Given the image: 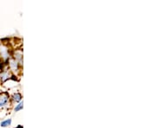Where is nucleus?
Segmentation results:
<instances>
[{
	"label": "nucleus",
	"instance_id": "obj_1",
	"mask_svg": "<svg viewBox=\"0 0 156 128\" xmlns=\"http://www.w3.org/2000/svg\"><path fill=\"white\" fill-rule=\"evenodd\" d=\"M8 100H9V96L7 94H3L0 95V107L5 106L7 103Z\"/></svg>",
	"mask_w": 156,
	"mask_h": 128
},
{
	"label": "nucleus",
	"instance_id": "obj_2",
	"mask_svg": "<svg viewBox=\"0 0 156 128\" xmlns=\"http://www.w3.org/2000/svg\"><path fill=\"white\" fill-rule=\"evenodd\" d=\"M0 54H1V57H3L4 59L8 58V50L6 49L5 46L0 47Z\"/></svg>",
	"mask_w": 156,
	"mask_h": 128
},
{
	"label": "nucleus",
	"instance_id": "obj_3",
	"mask_svg": "<svg viewBox=\"0 0 156 128\" xmlns=\"http://www.w3.org/2000/svg\"><path fill=\"white\" fill-rule=\"evenodd\" d=\"M10 66H11V68L12 71H16V70L17 69V61H13V60H11V61H10Z\"/></svg>",
	"mask_w": 156,
	"mask_h": 128
},
{
	"label": "nucleus",
	"instance_id": "obj_4",
	"mask_svg": "<svg viewBox=\"0 0 156 128\" xmlns=\"http://www.w3.org/2000/svg\"><path fill=\"white\" fill-rule=\"evenodd\" d=\"M11 123V119H6V120H4L3 122H1V126H3V127H5L7 126H10Z\"/></svg>",
	"mask_w": 156,
	"mask_h": 128
},
{
	"label": "nucleus",
	"instance_id": "obj_5",
	"mask_svg": "<svg viewBox=\"0 0 156 128\" xmlns=\"http://www.w3.org/2000/svg\"><path fill=\"white\" fill-rule=\"evenodd\" d=\"M21 99H22V96H21L20 94H16V95H14V96H13V100H15V101H17V102L20 101Z\"/></svg>",
	"mask_w": 156,
	"mask_h": 128
},
{
	"label": "nucleus",
	"instance_id": "obj_6",
	"mask_svg": "<svg viewBox=\"0 0 156 128\" xmlns=\"http://www.w3.org/2000/svg\"><path fill=\"white\" fill-rule=\"evenodd\" d=\"M23 102H20V103H19L16 107H15V111L17 112V111H19V110H21V109L23 108Z\"/></svg>",
	"mask_w": 156,
	"mask_h": 128
}]
</instances>
